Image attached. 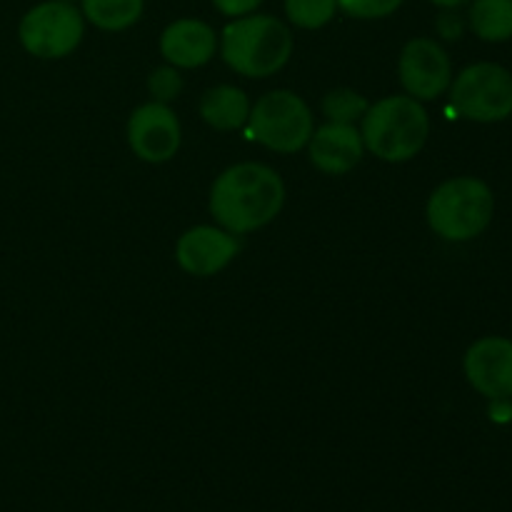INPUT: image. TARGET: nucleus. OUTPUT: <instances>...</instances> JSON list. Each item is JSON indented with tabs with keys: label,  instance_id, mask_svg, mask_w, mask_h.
I'll list each match as a JSON object with an SVG mask.
<instances>
[{
	"label": "nucleus",
	"instance_id": "obj_1",
	"mask_svg": "<svg viewBox=\"0 0 512 512\" xmlns=\"http://www.w3.org/2000/svg\"><path fill=\"white\" fill-rule=\"evenodd\" d=\"M285 205V183L270 165L238 163L223 170L210 190V215L233 235L265 228Z\"/></svg>",
	"mask_w": 512,
	"mask_h": 512
},
{
	"label": "nucleus",
	"instance_id": "obj_2",
	"mask_svg": "<svg viewBox=\"0 0 512 512\" xmlns=\"http://www.w3.org/2000/svg\"><path fill=\"white\" fill-rule=\"evenodd\" d=\"M220 55L238 75L270 78L288 65L293 33L275 15H243L223 28Z\"/></svg>",
	"mask_w": 512,
	"mask_h": 512
},
{
	"label": "nucleus",
	"instance_id": "obj_3",
	"mask_svg": "<svg viewBox=\"0 0 512 512\" xmlns=\"http://www.w3.org/2000/svg\"><path fill=\"white\" fill-rule=\"evenodd\" d=\"M365 150L385 163H405L425 148L430 118L423 103L410 95H388L365 110L360 120Z\"/></svg>",
	"mask_w": 512,
	"mask_h": 512
},
{
	"label": "nucleus",
	"instance_id": "obj_4",
	"mask_svg": "<svg viewBox=\"0 0 512 512\" xmlns=\"http://www.w3.org/2000/svg\"><path fill=\"white\" fill-rule=\"evenodd\" d=\"M495 213V198L488 183L473 175L445 180L428 200V225L450 243H468L488 230Z\"/></svg>",
	"mask_w": 512,
	"mask_h": 512
},
{
	"label": "nucleus",
	"instance_id": "obj_5",
	"mask_svg": "<svg viewBox=\"0 0 512 512\" xmlns=\"http://www.w3.org/2000/svg\"><path fill=\"white\" fill-rule=\"evenodd\" d=\"M250 138L275 153H298L308 148L315 130L313 113L308 103L293 90H273L265 93L250 108Z\"/></svg>",
	"mask_w": 512,
	"mask_h": 512
},
{
	"label": "nucleus",
	"instance_id": "obj_6",
	"mask_svg": "<svg viewBox=\"0 0 512 512\" xmlns=\"http://www.w3.org/2000/svg\"><path fill=\"white\" fill-rule=\"evenodd\" d=\"M450 103L473 123H500L512 115V73L498 63H475L450 83Z\"/></svg>",
	"mask_w": 512,
	"mask_h": 512
},
{
	"label": "nucleus",
	"instance_id": "obj_7",
	"mask_svg": "<svg viewBox=\"0 0 512 512\" xmlns=\"http://www.w3.org/2000/svg\"><path fill=\"white\" fill-rule=\"evenodd\" d=\"M85 35V18L75 3L45 0L23 15L18 25L20 45L30 55L58 60L73 53Z\"/></svg>",
	"mask_w": 512,
	"mask_h": 512
},
{
	"label": "nucleus",
	"instance_id": "obj_8",
	"mask_svg": "<svg viewBox=\"0 0 512 512\" xmlns=\"http://www.w3.org/2000/svg\"><path fill=\"white\" fill-rule=\"evenodd\" d=\"M398 75L410 98L435 100L453 83V63L438 40L413 38L400 53Z\"/></svg>",
	"mask_w": 512,
	"mask_h": 512
},
{
	"label": "nucleus",
	"instance_id": "obj_9",
	"mask_svg": "<svg viewBox=\"0 0 512 512\" xmlns=\"http://www.w3.org/2000/svg\"><path fill=\"white\" fill-rule=\"evenodd\" d=\"M180 120L165 103H145L128 120L130 150L145 163H168L180 150Z\"/></svg>",
	"mask_w": 512,
	"mask_h": 512
},
{
	"label": "nucleus",
	"instance_id": "obj_10",
	"mask_svg": "<svg viewBox=\"0 0 512 512\" xmlns=\"http://www.w3.org/2000/svg\"><path fill=\"white\" fill-rule=\"evenodd\" d=\"M468 383L488 400L512 398V340L500 335L475 340L463 360Z\"/></svg>",
	"mask_w": 512,
	"mask_h": 512
},
{
	"label": "nucleus",
	"instance_id": "obj_11",
	"mask_svg": "<svg viewBox=\"0 0 512 512\" xmlns=\"http://www.w3.org/2000/svg\"><path fill=\"white\" fill-rule=\"evenodd\" d=\"M240 245L233 233L215 225H198L183 233L175 243V260L195 278H210L228 268L238 255Z\"/></svg>",
	"mask_w": 512,
	"mask_h": 512
},
{
	"label": "nucleus",
	"instance_id": "obj_12",
	"mask_svg": "<svg viewBox=\"0 0 512 512\" xmlns=\"http://www.w3.org/2000/svg\"><path fill=\"white\" fill-rule=\"evenodd\" d=\"M310 163L325 175H345L363 160L365 143L355 125L325 123L313 130L308 143Z\"/></svg>",
	"mask_w": 512,
	"mask_h": 512
},
{
	"label": "nucleus",
	"instance_id": "obj_13",
	"mask_svg": "<svg viewBox=\"0 0 512 512\" xmlns=\"http://www.w3.org/2000/svg\"><path fill=\"white\" fill-rule=\"evenodd\" d=\"M218 50V35L208 23L195 18H180L160 35V53L173 68H200L210 63Z\"/></svg>",
	"mask_w": 512,
	"mask_h": 512
},
{
	"label": "nucleus",
	"instance_id": "obj_14",
	"mask_svg": "<svg viewBox=\"0 0 512 512\" xmlns=\"http://www.w3.org/2000/svg\"><path fill=\"white\" fill-rule=\"evenodd\" d=\"M250 100L235 85H215V88L205 90L200 98V118L215 130H238L248 123L250 118Z\"/></svg>",
	"mask_w": 512,
	"mask_h": 512
},
{
	"label": "nucleus",
	"instance_id": "obj_15",
	"mask_svg": "<svg viewBox=\"0 0 512 512\" xmlns=\"http://www.w3.org/2000/svg\"><path fill=\"white\" fill-rule=\"evenodd\" d=\"M468 28L485 43L512 38V0H470Z\"/></svg>",
	"mask_w": 512,
	"mask_h": 512
},
{
	"label": "nucleus",
	"instance_id": "obj_16",
	"mask_svg": "<svg viewBox=\"0 0 512 512\" xmlns=\"http://www.w3.org/2000/svg\"><path fill=\"white\" fill-rule=\"evenodd\" d=\"M83 3V18L93 23L95 28L110 30H128L143 15L145 0H80Z\"/></svg>",
	"mask_w": 512,
	"mask_h": 512
},
{
	"label": "nucleus",
	"instance_id": "obj_17",
	"mask_svg": "<svg viewBox=\"0 0 512 512\" xmlns=\"http://www.w3.org/2000/svg\"><path fill=\"white\" fill-rule=\"evenodd\" d=\"M368 108L370 103L365 100V95L350 88H335L323 98V115L328 118V123L355 125L358 120H363Z\"/></svg>",
	"mask_w": 512,
	"mask_h": 512
},
{
	"label": "nucleus",
	"instance_id": "obj_18",
	"mask_svg": "<svg viewBox=\"0 0 512 512\" xmlns=\"http://www.w3.org/2000/svg\"><path fill=\"white\" fill-rule=\"evenodd\" d=\"M338 0H285V15L303 30H318L335 18Z\"/></svg>",
	"mask_w": 512,
	"mask_h": 512
},
{
	"label": "nucleus",
	"instance_id": "obj_19",
	"mask_svg": "<svg viewBox=\"0 0 512 512\" xmlns=\"http://www.w3.org/2000/svg\"><path fill=\"white\" fill-rule=\"evenodd\" d=\"M148 90L153 95L155 103H173L180 93H183V75L178 73V68L173 65H165V68H155L148 75Z\"/></svg>",
	"mask_w": 512,
	"mask_h": 512
},
{
	"label": "nucleus",
	"instance_id": "obj_20",
	"mask_svg": "<svg viewBox=\"0 0 512 512\" xmlns=\"http://www.w3.org/2000/svg\"><path fill=\"white\" fill-rule=\"evenodd\" d=\"M403 5V0H338V8L358 20L388 18Z\"/></svg>",
	"mask_w": 512,
	"mask_h": 512
},
{
	"label": "nucleus",
	"instance_id": "obj_21",
	"mask_svg": "<svg viewBox=\"0 0 512 512\" xmlns=\"http://www.w3.org/2000/svg\"><path fill=\"white\" fill-rule=\"evenodd\" d=\"M465 25H468V20H465L458 10H443V13L438 15L435 28H438V33L443 35L445 40H458L460 35H463Z\"/></svg>",
	"mask_w": 512,
	"mask_h": 512
},
{
	"label": "nucleus",
	"instance_id": "obj_22",
	"mask_svg": "<svg viewBox=\"0 0 512 512\" xmlns=\"http://www.w3.org/2000/svg\"><path fill=\"white\" fill-rule=\"evenodd\" d=\"M263 0H213L215 8L228 18H243V15L255 13Z\"/></svg>",
	"mask_w": 512,
	"mask_h": 512
},
{
	"label": "nucleus",
	"instance_id": "obj_23",
	"mask_svg": "<svg viewBox=\"0 0 512 512\" xmlns=\"http://www.w3.org/2000/svg\"><path fill=\"white\" fill-rule=\"evenodd\" d=\"M428 3L438 5L440 10H458V8H463V5H468L470 0H428Z\"/></svg>",
	"mask_w": 512,
	"mask_h": 512
},
{
	"label": "nucleus",
	"instance_id": "obj_24",
	"mask_svg": "<svg viewBox=\"0 0 512 512\" xmlns=\"http://www.w3.org/2000/svg\"><path fill=\"white\" fill-rule=\"evenodd\" d=\"M65 3H75V0H65Z\"/></svg>",
	"mask_w": 512,
	"mask_h": 512
}]
</instances>
